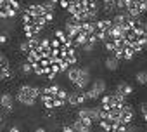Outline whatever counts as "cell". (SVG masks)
Returning a JSON list of instances; mask_svg holds the SVG:
<instances>
[{"mask_svg": "<svg viewBox=\"0 0 147 132\" xmlns=\"http://www.w3.org/2000/svg\"><path fill=\"white\" fill-rule=\"evenodd\" d=\"M114 92H118V94L123 96V97H128V96L133 94V87H131L128 82H119V84L116 85V90H114Z\"/></svg>", "mask_w": 147, "mask_h": 132, "instance_id": "obj_15", "label": "cell"}, {"mask_svg": "<svg viewBox=\"0 0 147 132\" xmlns=\"http://www.w3.org/2000/svg\"><path fill=\"white\" fill-rule=\"evenodd\" d=\"M0 111H2V108H0Z\"/></svg>", "mask_w": 147, "mask_h": 132, "instance_id": "obj_27", "label": "cell"}, {"mask_svg": "<svg viewBox=\"0 0 147 132\" xmlns=\"http://www.w3.org/2000/svg\"><path fill=\"white\" fill-rule=\"evenodd\" d=\"M40 92H42V89H38L36 85L24 84L18 89L14 97H16V103H19L23 106H35L36 101L40 99Z\"/></svg>", "mask_w": 147, "mask_h": 132, "instance_id": "obj_5", "label": "cell"}, {"mask_svg": "<svg viewBox=\"0 0 147 132\" xmlns=\"http://www.w3.org/2000/svg\"><path fill=\"white\" fill-rule=\"evenodd\" d=\"M12 78H14V70H12L9 59L4 54H0V82L2 80H12Z\"/></svg>", "mask_w": 147, "mask_h": 132, "instance_id": "obj_9", "label": "cell"}, {"mask_svg": "<svg viewBox=\"0 0 147 132\" xmlns=\"http://www.w3.org/2000/svg\"><path fill=\"white\" fill-rule=\"evenodd\" d=\"M19 14H21V26H23L24 38L40 37L43 30L55 18V4H52L50 0L33 2L28 7H24Z\"/></svg>", "mask_w": 147, "mask_h": 132, "instance_id": "obj_1", "label": "cell"}, {"mask_svg": "<svg viewBox=\"0 0 147 132\" xmlns=\"http://www.w3.org/2000/svg\"><path fill=\"white\" fill-rule=\"evenodd\" d=\"M71 125L75 129V132H90L92 127H94V122L88 120V118H78L76 116V120H73Z\"/></svg>", "mask_w": 147, "mask_h": 132, "instance_id": "obj_11", "label": "cell"}, {"mask_svg": "<svg viewBox=\"0 0 147 132\" xmlns=\"http://www.w3.org/2000/svg\"><path fill=\"white\" fill-rule=\"evenodd\" d=\"M106 82L102 78H95L94 82H90V85L85 89V94H87V99L88 101H94V99H99L102 94H106Z\"/></svg>", "mask_w": 147, "mask_h": 132, "instance_id": "obj_7", "label": "cell"}, {"mask_svg": "<svg viewBox=\"0 0 147 132\" xmlns=\"http://www.w3.org/2000/svg\"><path fill=\"white\" fill-rule=\"evenodd\" d=\"M35 132H47V129H45V127H36Z\"/></svg>", "mask_w": 147, "mask_h": 132, "instance_id": "obj_23", "label": "cell"}, {"mask_svg": "<svg viewBox=\"0 0 147 132\" xmlns=\"http://www.w3.org/2000/svg\"><path fill=\"white\" fill-rule=\"evenodd\" d=\"M118 12H126L131 18H142L147 12V0H118Z\"/></svg>", "mask_w": 147, "mask_h": 132, "instance_id": "obj_6", "label": "cell"}, {"mask_svg": "<svg viewBox=\"0 0 147 132\" xmlns=\"http://www.w3.org/2000/svg\"><path fill=\"white\" fill-rule=\"evenodd\" d=\"M11 42V37L7 33H0V45H7Z\"/></svg>", "mask_w": 147, "mask_h": 132, "instance_id": "obj_19", "label": "cell"}, {"mask_svg": "<svg viewBox=\"0 0 147 132\" xmlns=\"http://www.w3.org/2000/svg\"><path fill=\"white\" fill-rule=\"evenodd\" d=\"M23 129H21V123H11L9 127H7V132H21Z\"/></svg>", "mask_w": 147, "mask_h": 132, "instance_id": "obj_18", "label": "cell"}, {"mask_svg": "<svg viewBox=\"0 0 147 132\" xmlns=\"http://www.w3.org/2000/svg\"><path fill=\"white\" fill-rule=\"evenodd\" d=\"M78 21H94L100 11L99 0H50Z\"/></svg>", "mask_w": 147, "mask_h": 132, "instance_id": "obj_2", "label": "cell"}, {"mask_svg": "<svg viewBox=\"0 0 147 132\" xmlns=\"http://www.w3.org/2000/svg\"><path fill=\"white\" fill-rule=\"evenodd\" d=\"M133 116H135V111H133V108L126 103V104L121 108L119 123H123V125H130V123H131V120H133Z\"/></svg>", "mask_w": 147, "mask_h": 132, "instance_id": "obj_12", "label": "cell"}, {"mask_svg": "<svg viewBox=\"0 0 147 132\" xmlns=\"http://www.w3.org/2000/svg\"><path fill=\"white\" fill-rule=\"evenodd\" d=\"M87 101H88V99H87L85 90H73V92H67V99H66V103H67L69 106L80 108V106H83Z\"/></svg>", "mask_w": 147, "mask_h": 132, "instance_id": "obj_8", "label": "cell"}, {"mask_svg": "<svg viewBox=\"0 0 147 132\" xmlns=\"http://www.w3.org/2000/svg\"><path fill=\"white\" fill-rule=\"evenodd\" d=\"M140 113H142V115L147 113V103H142V104H140Z\"/></svg>", "mask_w": 147, "mask_h": 132, "instance_id": "obj_22", "label": "cell"}, {"mask_svg": "<svg viewBox=\"0 0 147 132\" xmlns=\"http://www.w3.org/2000/svg\"><path fill=\"white\" fill-rule=\"evenodd\" d=\"M119 59L118 57H114L113 54H109L107 57H106V61H104V66H106V70L107 71H118L119 70Z\"/></svg>", "mask_w": 147, "mask_h": 132, "instance_id": "obj_13", "label": "cell"}, {"mask_svg": "<svg viewBox=\"0 0 147 132\" xmlns=\"http://www.w3.org/2000/svg\"><path fill=\"white\" fill-rule=\"evenodd\" d=\"M144 50H147V44H145V47H144Z\"/></svg>", "mask_w": 147, "mask_h": 132, "instance_id": "obj_26", "label": "cell"}, {"mask_svg": "<svg viewBox=\"0 0 147 132\" xmlns=\"http://www.w3.org/2000/svg\"><path fill=\"white\" fill-rule=\"evenodd\" d=\"M21 73H23V75H33V66H31L28 61H24V63L21 64Z\"/></svg>", "mask_w": 147, "mask_h": 132, "instance_id": "obj_17", "label": "cell"}, {"mask_svg": "<svg viewBox=\"0 0 147 132\" xmlns=\"http://www.w3.org/2000/svg\"><path fill=\"white\" fill-rule=\"evenodd\" d=\"M102 11L106 14H116L118 12V0H102Z\"/></svg>", "mask_w": 147, "mask_h": 132, "instance_id": "obj_14", "label": "cell"}, {"mask_svg": "<svg viewBox=\"0 0 147 132\" xmlns=\"http://www.w3.org/2000/svg\"><path fill=\"white\" fill-rule=\"evenodd\" d=\"M135 82H137L138 85H147V71H145V70L138 71V73L135 75Z\"/></svg>", "mask_w": 147, "mask_h": 132, "instance_id": "obj_16", "label": "cell"}, {"mask_svg": "<svg viewBox=\"0 0 147 132\" xmlns=\"http://www.w3.org/2000/svg\"><path fill=\"white\" fill-rule=\"evenodd\" d=\"M62 132H75V129H73L71 123H64L62 125Z\"/></svg>", "mask_w": 147, "mask_h": 132, "instance_id": "obj_21", "label": "cell"}, {"mask_svg": "<svg viewBox=\"0 0 147 132\" xmlns=\"http://www.w3.org/2000/svg\"><path fill=\"white\" fill-rule=\"evenodd\" d=\"M0 108H2V111L5 115L12 113L14 108H16V97L11 94V92H4V94H0Z\"/></svg>", "mask_w": 147, "mask_h": 132, "instance_id": "obj_10", "label": "cell"}, {"mask_svg": "<svg viewBox=\"0 0 147 132\" xmlns=\"http://www.w3.org/2000/svg\"><path fill=\"white\" fill-rule=\"evenodd\" d=\"M66 77L73 85H75V89H78V90H85L92 82L90 70L85 68V66H78V64H71L66 70Z\"/></svg>", "mask_w": 147, "mask_h": 132, "instance_id": "obj_4", "label": "cell"}, {"mask_svg": "<svg viewBox=\"0 0 147 132\" xmlns=\"http://www.w3.org/2000/svg\"><path fill=\"white\" fill-rule=\"evenodd\" d=\"M5 129V113L0 111V132Z\"/></svg>", "mask_w": 147, "mask_h": 132, "instance_id": "obj_20", "label": "cell"}, {"mask_svg": "<svg viewBox=\"0 0 147 132\" xmlns=\"http://www.w3.org/2000/svg\"><path fill=\"white\" fill-rule=\"evenodd\" d=\"M4 2H5V0H0V5H2V4H4Z\"/></svg>", "mask_w": 147, "mask_h": 132, "instance_id": "obj_25", "label": "cell"}, {"mask_svg": "<svg viewBox=\"0 0 147 132\" xmlns=\"http://www.w3.org/2000/svg\"><path fill=\"white\" fill-rule=\"evenodd\" d=\"M142 116H144V120H145V122H147V113H145V115H142Z\"/></svg>", "mask_w": 147, "mask_h": 132, "instance_id": "obj_24", "label": "cell"}, {"mask_svg": "<svg viewBox=\"0 0 147 132\" xmlns=\"http://www.w3.org/2000/svg\"><path fill=\"white\" fill-rule=\"evenodd\" d=\"M67 99V90L61 85H47L45 89H42L40 92V101L43 103V106L47 110H54V108H61L66 104Z\"/></svg>", "mask_w": 147, "mask_h": 132, "instance_id": "obj_3", "label": "cell"}]
</instances>
